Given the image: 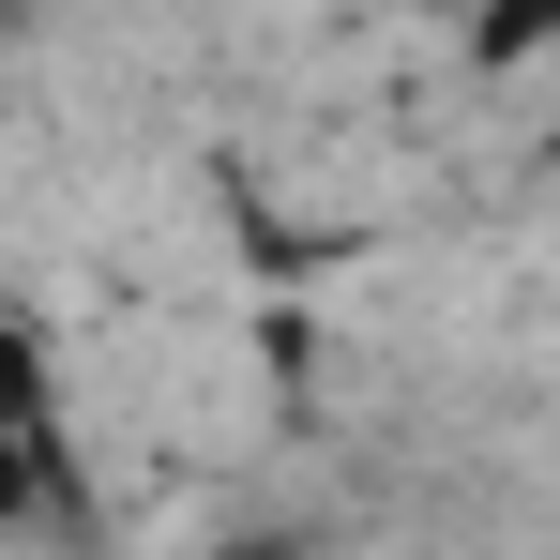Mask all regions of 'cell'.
<instances>
[{
  "label": "cell",
  "instance_id": "1",
  "mask_svg": "<svg viewBox=\"0 0 560 560\" xmlns=\"http://www.w3.org/2000/svg\"><path fill=\"white\" fill-rule=\"evenodd\" d=\"M485 46H500V61H560V0H500Z\"/></svg>",
  "mask_w": 560,
  "mask_h": 560
}]
</instances>
